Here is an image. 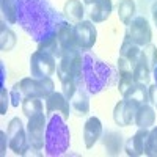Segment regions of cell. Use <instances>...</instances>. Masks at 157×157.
<instances>
[{"mask_svg":"<svg viewBox=\"0 0 157 157\" xmlns=\"http://www.w3.org/2000/svg\"><path fill=\"white\" fill-rule=\"evenodd\" d=\"M115 82V71L107 63L98 60L90 54V50H82V71L80 83L88 90L90 94H98L109 88Z\"/></svg>","mask_w":157,"mask_h":157,"instance_id":"obj_2","label":"cell"},{"mask_svg":"<svg viewBox=\"0 0 157 157\" xmlns=\"http://www.w3.org/2000/svg\"><path fill=\"white\" fill-rule=\"evenodd\" d=\"M148 90H149V104H155V101H157V85L154 83V85L148 86Z\"/></svg>","mask_w":157,"mask_h":157,"instance_id":"obj_33","label":"cell"},{"mask_svg":"<svg viewBox=\"0 0 157 157\" xmlns=\"http://www.w3.org/2000/svg\"><path fill=\"white\" fill-rule=\"evenodd\" d=\"M46 127H47V116L41 112L29 118L27 123V137L30 148L33 149H44L46 141Z\"/></svg>","mask_w":157,"mask_h":157,"instance_id":"obj_8","label":"cell"},{"mask_svg":"<svg viewBox=\"0 0 157 157\" xmlns=\"http://www.w3.org/2000/svg\"><path fill=\"white\" fill-rule=\"evenodd\" d=\"M152 21H154L155 27H157V3L152 6Z\"/></svg>","mask_w":157,"mask_h":157,"instance_id":"obj_34","label":"cell"},{"mask_svg":"<svg viewBox=\"0 0 157 157\" xmlns=\"http://www.w3.org/2000/svg\"><path fill=\"white\" fill-rule=\"evenodd\" d=\"M138 105H135L134 102H130L127 99H121L118 101V104L113 109V120L116 123V126H130L134 123V118L137 113Z\"/></svg>","mask_w":157,"mask_h":157,"instance_id":"obj_11","label":"cell"},{"mask_svg":"<svg viewBox=\"0 0 157 157\" xmlns=\"http://www.w3.org/2000/svg\"><path fill=\"white\" fill-rule=\"evenodd\" d=\"M75 43L80 50H91L96 44L98 39V30L93 21H80L72 25Z\"/></svg>","mask_w":157,"mask_h":157,"instance_id":"obj_9","label":"cell"},{"mask_svg":"<svg viewBox=\"0 0 157 157\" xmlns=\"http://www.w3.org/2000/svg\"><path fill=\"white\" fill-rule=\"evenodd\" d=\"M46 113L50 116V115H60L63 116L64 121L69 120V115H71V101L64 96L63 93H58V91H54L50 96H47L46 99Z\"/></svg>","mask_w":157,"mask_h":157,"instance_id":"obj_10","label":"cell"},{"mask_svg":"<svg viewBox=\"0 0 157 157\" xmlns=\"http://www.w3.org/2000/svg\"><path fill=\"white\" fill-rule=\"evenodd\" d=\"M71 145V132L69 126L63 120V116L54 113L49 116L46 127V141L44 152L50 157H57L64 154Z\"/></svg>","mask_w":157,"mask_h":157,"instance_id":"obj_3","label":"cell"},{"mask_svg":"<svg viewBox=\"0 0 157 157\" xmlns=\"http://www.w3.org/2000/svg\"><path fill=\"white\" fill-rule=\"evenodd\" d=\"M57 71V58L47 52L36 50L30 57V75L36 78L50 77Z\"/></svg>","mask_w":157,"mask_h":157,"instance_id":"obj_7","label":"cell"},{"mask_svg":"<svg viewBox=\"0 0 157 157\" xmlns=\"http://www.w3.org/2000/svg\"><path fill=\"white\" fill-rule=\"evenodd\" d=\"M102 123L98 116H91L83 124V141L85 146L90 149L102 138Z\"/></svg>","mask_w":157,"mask_h":157,"instance_id":"obj_14","label":"cell"},{"mask_svg":"<svg viewBox=\"0 0 157 157\" xmlns=\"http://www.w3.org/2000/svg\"><path fill=\"white\" fill-rule=\"evenodd\" d=\"M154 105H155V109H157V101H155V104H154Z\"/></svg>","mask_w":157,"mask_h":157,"instance_id":"obj_37","label":"cell"},{"mask_svg":"<svg viewBox=\"0 0 157 157\" xmlns=\"http://www.w3.org/2000/svg\"><path fill=\"white\" fill-rule=\"evenodd\" d=\"M135 83V80H134V77L132 75H120V82H118V90H120V93H121V96L126 93V91L130 88Z\"/></svg>","mask_w":157,"mask_h":157,"instance_id":"obj_30","label":"cell"},{"mask_svg":"<svg viewBox=\"0 0 157 157\" xmlns=\"http://www.w3.org/2000/svg\"><path fill=\"white\" fill-rule=\"evenodd\" d=\"M145 155L148 157H157V126L152 127L146 138V146H145Z\"/></svg>","mask_w":157,"mask_h":157,"instance_id":"obj_29","label":"cell"},{"mask_svg":"<svg viewBox=\"0 0 157 157\" xmlns=\"http://www.w3.org/2000/svg\"><path fill=\"white\" fill-rule=\"evenodd\" d=\"M57 39L60 43L61 52H74V50H80L75 43V36H74V30H72V25H69L68 22L61 25L57 32ZM63 55V54H61Z\"/></svg>","mask_w":157,"mask_h":157,"instance_id":"obj_15","label":"cell"},{"mask_svg":"<svg viewBox=\"0 0 157 157\" xmlns=\"http://www.w3.org/2000/svg\"><path fill=\"white\" fill-rule=\"evenodd\" d=\"M63 16L69 22L77 24L83 21L85 16V3L80 0H66L63 5Z\"/></svg>","mask_w":157,"mask_h":157,"instance_id":"obj_19","label":"cell"},{"mask_svg":"<svg viewBox=\"0 0 157 157\" xmlns=\"http://www.w3.org/2000/svg\"><path fill=\"white\" fill-rule=\"evenodd\" d=\"M126 38L140 47L148 46L152 41V30L148 19L145 16H135L127 25Z\"/></svg>","mask_w":157,"mask_h":157,"instance_id":"obj_6","label":"cell"},{"mask_svg":"<svg viewBox=\"0 0 157 157\" xmlns=\"http://www.w3.org/2000/svg\"><path fill=\"white\" fill-rule=\"evenodd\" d=\"M21 107H22V113L27 116V118H32L33 115L41 113V112L44 110V107H43V99H41V98H36V96L25 98L24 102L21 104Z\"/></svg>","mask_w":157,"mask_h":157,"instance_id":"obj_23","label":"cell"},{"mask_svg":"<svg viewBox=\"0 0 157 157\" xmlns=\"http://www.w3.org/2000/svg\"><path fill=\"white\" fill-rule=\"evenodd\" d=\"M10 93L6 91V88L2 86V90H0V115H5L6 110H8V105H10Z\"/></svg>","mask_w":157,"mask_h":157,"instance_id":"obj_31","label":"cell"},{"mask_svg":"<svg viewBox=\"0 0 157 157\" xmlns=\"http://www.w3.org/2000/svg\"><path fill=\"white\" fill-rule=\"evenodd\" d=\"M38 50L47 52V54L54 55L57 60H58V58L61 57V54H63L61 47H60V43H58V39H57V35L44 39V41H41V43H38Z\"/></svg>","mask_w":157,"mask_h":157,"instance_id":"obj_25","label":"cell"},{"mask_svg":"<svg viewBox=\"0 0 157 157\" xmlns=\"http://www.w3.org/2000/svg\"><path fill=\"white\" fill-rule=\"evenodd\" d=\"M134 123L138 127L143 129H151L155 123V110L151 104H141V105L137 109L135 118H134Z\"/></svg>","mask_w":157,"mask_h":157,"instance_id":"obj_17","label":"cell"},{"mask_svg":"<svg viewBox=\"0 0 157 157\" xmlns=\"http://www.w3.org/2000/svg\"><path fill=\"white\" fill-rule=\"evenodd\" d=\"M6 148H10L8 134L5 132V130H0V154H2V155L6 154Z\"/></svg>","mask_w":157,"mask_h":157,"instance_id":"obj_32","label":"cell"},{"mask_svg":"<svg viewBox=\"0 0 157 157\" xmlns=\"http://www.w3.org/2000/svg\"><path fill=\"white\" fill-rule=\"evenodd\" d=\"M123 99H127L130 102H134L135 105H138V107L141 105V104H148L149 102V90H148V85L146 83L135 82L123 94Z\"/></svg>","mask_w":157,"mask_h":157,"instance_id":"obj_16","label":"cell"},{"mask_svg":"<svg viewBox=\"0 0 157 157\" xmlns=\"http://www.w3.org/2000/svg\"><path fill=\"white\" fill-rule=\"evenodd\" d=\"M152 77H154V83L157 85V66L152 69Z\"/></svg>","mask_w":157,"mask_h":157,"instance_id":"obj_35","label":"cell"},{"mask_svg":"<svg viewBox=\"0 0 157 157\" xmlns=\"http://www.w3.org/2000/svg\"><path fill=\"white\" fill-rule=\"evenodd\" d=\"M0 8H2V17L8 24H16L17 22V6L16 0H2L0 2Z\"/></svg>","mask_w":157,"mask_h":157,"instance_id":"obj_27","label":"cell"},{"mask_svg":"<svg viewBox=\"0 0 157 157\" xmlns=\"http://www.w3.org/2000/svg\"><path fill=\"white\" fill-rule=\"evenodd\" d=\"M16 6L17 22L36 43L57 35L58 29L68 22L52 6L50 0H16Z\"/></svg>","mask_w":157,"mask_h":157,"instance_id":"obj_1","label":"cell"},{"mask_svg":"<svg viewBox=\"0 0 157 157\" xmlns=\"http://www.w3.org/2000/svg\"><path fill=\"white\" fill-rule=\"evenodd\" d=\"M8 140H10V149L16 155H27L30 149V143L27 137V127H24L21 118H13L8 123Z\"/></svg>","mask_w":157,"mask_h":157,"instance_id":"obj_5","label":"cell"},{"mask_svg":"<svg viewBox=\"0 0 157 157\" xmlns=\"http://www.w3.org/2000/svg\"><path fill=\"white\" fill-rule=\"evenodd\" d=\"M135 0H121L120 5H118V16H120V21L124 25H129V22L135 17Z\"/></svg>","mask_w":157,"mask_h":157,"instance_id":"obj_22","label":"cell"},{"mask_svg":"<svg viewBox=\"0 0 157 157\" xmlns=\"http://www.w3.org/2000/svg\"><path fill=\"white\" fill-rule=\"evenodd\" d=\"M151 74H152V69L146 64V61L143 60L140 57L138 63H137V66L132 72V77H134V80L138 82V83H149V78H151Z\"/></svg>","mask_w":157,"mask_h":157,"instance_id":"obj_26","label":"cell"},{"mask_svg":"<svg viewBox=\"0 0 157 157\" xmlns=\"http://www.w3.org/2000/svg\"><path fill=\"white\" fill-rule=\"evenodd\" d=\"M93 2H94V0H83V3H85V6H86V5H90V3H93Z\"/></svg>","mask_w":157,"mask_h":157,"instance_id":"obj_36","label":"cell"},{"mask_svg":"<svg viewBox=\"0 0 157 157\" xmlns=\"http://www.w3.org/2000/svg\"><path fill=\"white\" fill-rule=\"evenodd\" d=\"M102 141H104V146H105L109 155L120 154V149L123 146V135L121 134L110 130V132H107L105 135H104V140Z\"/></svg>","mask_w":157,"mask_h":157,"instance_id":"obj_21","label":"cell"},{"mask_svg":"<svg viewBox=\"0 0 157 157\" xmlns=\"http://www.w3.org/2000/svg\"><path fill=\"white\" fill-rule=\"evenodd\" d=\"M141 58L146 61V64L151 69H154L157 66V46L149 43L148 46L141 47Z\"/></svg>","mask_w":157,"mask_h":157,"instance_id":"obj_28","label":"cell"},{"mask_svg":"<svg viewBox=\"0 0 157 157\" xmlns=\"http://www.w3.org/2000/svg\"><path fill=\"white\" fill-rule=\"evenodd\" d=\"M16 43H17L16 33L10 27H6L5 21H2V24H0V49L3 52H10L16 46Z\"/></svg>","mask_w":157,"mask_h":157,"instance_id":"obj_20","label":"cell"},{"mask_svg":"<svg viewBox=\"0 0 157 157\" xmlns=\"http://www.w3.org/2000/svg\"><path fill=\"white\" fill-rule=\"evenodd\" d=\"M54 91H55V83L50 77H43V78L25 77L13 86V90L10 91V98L13 105L19 107V104H22L25 98L36 96V98L46 99Z\"/></svg>","mask_w":157,"mask_h":157,"instance_id":"obj_4","label":"cell"},{"mask_svg":"<svg viewBox=\"0 0 157 157\" xmlns=\"http://www.w3.org/2000/svg\"><path fill=\"white\" fill-rule=\"evenodd\" d=\"M148 134H149V129L138 127L137 132L126 141L124 149H126V154L129 157H140V155L145 154V146H146Z\"/></svg>","mask_w":157,"mask_h":157,"instance_id":"obj_12","label":"cell"},{"mask_svg":"<svg viewBox=\"0 0 157 157\" xmlns=\"http://www.w3.org/2000/svg\"><path fill=\"white\" fill-rule=\"evenodd\" d=\"M120 57H124V58H127L130 61L138 63V60L141 57V47L134 44L130 39L124 38V43H123V46L120 49Z\"/></svg>","mask_w":157,"mask_h":157,"instance_id":"obj_24","label":"cell"},{"mask_svg":"<svg viewBox=\"0 0 157 157\" xmlns=\"http://www.w3.org/2000/svg\"><path fill=\"white\" fill-rule=\"evenodd\" d=\"M86 10L90 21H93L94 24H101L110 17L113 11V3L112 0H94L93 3L86 5Z\"/></svg>","mask_w":157,"mask_h":157,"instance_id":"obj_13","label":"cell"},{"mask_svg":"<svg viewBox=\"0 0 157 157\" xmlns=\"http://www.w3.org/2000/svg\"><path fill=\"white\" fill-rule=\"evenodd\" d=\"M71 107L77 115H82V116L90 112V93L83 85L78 86L74 96L71 98Z\"/></svg>","mask_w":157,"mask_h":157,"instance_id":"obj_18","label":"cell"}]
</instances>
